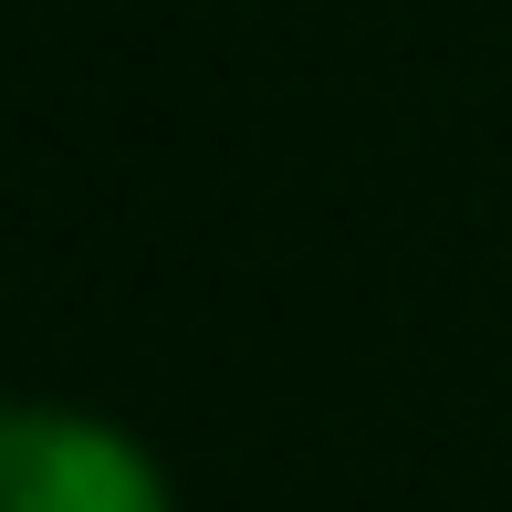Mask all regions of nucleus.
I'll return each instance as SVG.
<instances>
[{
	"mask_svg": "<svg viewBox=\"0 0 512 512\" xmlns=\"http://www.w3.org/2000/svg\"><path fill=\"white\" fill-rule=\"evenodd\" d=\"M0 512H168V481L105 418L0 398Z\"/></svg>",
	"mask_w": 512,
	"mask_h": 512,
	"instance_id": "1",
	"label": "nucleus"
}]
</instances>
